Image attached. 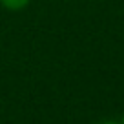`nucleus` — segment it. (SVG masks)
I'll use <instances>...</instances> for the list:
<instances>
[{"mask_svg": "<svg viewBox=\"0 0 124 124\" xmlns=\"http://www.w3.org/2000/svg\"><path fill=\"white\" fill-rule=\"evenodd\" d=\"M0 2H2V6H4L6 9H9V11H20V9H24L27 6L29 0H0Z\"/></svg>", "mask_w": 124, "mask_h": 124, "instance_id": "1", "label": "nucleus"}, {"mask_svg": "<svg viewBox=\"0 0 124 124\" xmlns=\"http://www.w3.org/2000/svg\"><path fill=\"white\" fill-rule=\"evenodd\" d=\"M101 124H120V122H115V120H106V122H101Z\"/></svg>", "mask_w": 124, "mask_h": 124, "instance_id": "2", "label": "nucleus"}, {"mask_svg": "<svg viewBox=\"0 0 124 124\" xmlns=\"http://www.w3.org/2000/svg\"><path fill=\"white\" fill-rule=\"evenodd\" d=\"M120 124H124V117H122V122H120Z\"/></svg>", "mask_w": 124, "mask_h": 124, "instance_id": "3", "label": "nucleus"}]
</instances>
